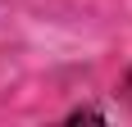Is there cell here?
<instances>
[{"label":"cell","mask_w":132,"mask_h":127,"mask_svg":"<svg viewBox=\"0 0 132 127\" xmlns=\"http://www.w3.org/2000/svg\"><path fill=\"white\" fill-rule=\"evenodd\" d=\"M123 100L132 104V68H128V77H123Z\"/></svg>","instance_id":"cell-1"}]
</instances>
